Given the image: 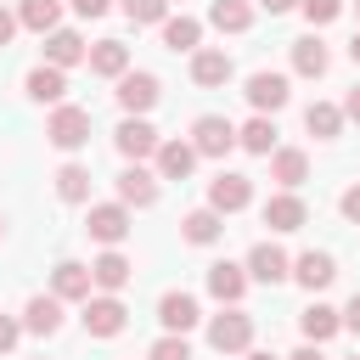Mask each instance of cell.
I'll list each match as a JSON object with an SVG mask.
<instances>
[{
	"label": "cell",
	"instance_id": "cell-1",
	"mask_svg": "<svg viewBox=\"0 0 360 360\" xmlns=\"http://www.w3.org/2000/svg\"><path fill=\"white\" fill-rule=\"evenodd\" d=\"M79 321H84V332H90V338H118V332L129 326V309H124V298H118V292H90Z\"/></svg>",
	"mask_w": 360,
	"mask_h": 360
},
{
	"label": "cell",
	"instance_id": "cell-2",
	"mask_svg": "<svg viewBox=\"0 0 360 360\" xmlns=\"http://www.w3.org/2000/svg\"><path fill=\"white\" fill-rule=\"evenodd\" d=\"M45 141H51V146H62V152H79V146L90 141V112H84V107L56 101V112L45 118Z\"/></svg>",
	"mask_w": 360,
	"mask_h": 360
},
{
	"label": "cell",
	"instance_id": "cell-3",
	"mask_svg": "<svg viewBox=\"0 0 360 360\" xmlns=\"http://www.w3.org/2000/svg\"><path fill=\"white\" fill-rule=\"evenodd\" d=\"M208 343H214L219 354H248V349H253V315H242V309L231 304L225 315L208 321Z\"/></svg>",
	"mask_w": 360,
	"mask_h": 360
},
{
	"label": "cell",
	"instance_id": "cell-4",
	"mask_svg": "<svg viewBox=\"0 0 360 360\" xmlns=\"http://www.w3.org/2000/svg\"><path fill=\"white\" fill-rule=\"evenodd\" d=\"M158 96H163V84H158V73H118V107L129 112V118H146L152 107H158Z\"/></svg>",
	"mask_w": 360,
	"mask_h": 360
},
{
	"label": "cell",
	"instance_id": "cell-5",
	"mask_svg": "<svg viewBox=\"0 0 360 360\" xmlns=\"http://www.w3.org/2000/svg\"><path fill=\"white\" fill-rule=\"evenodd\" d=\"M191 146H197V158H225V152L236 146V124H231L225 112H202V118L191 124Z\"/></svg>",
	"mask_w": 360,
	"mask_h": 360
},
{
	"label": "cell",
	"instance_id": "cell-6",
	"mask_svg": "<svg viewBox=\"0 0 360 360\" xmlns=\"http://www.w3.org/2000/svg\"><path fill=\"white\" fill-rule=\"evenodd\" d=\"M242 96H248V107H253V112H270V118H276V112L287 107L292 84H287V73H270V68H259V73L248 79V90H242Z\"/></svg>",
	"mask_w": 360,
	"mask_h": 360
},
{
	"label": "cell",
	"instance_id": "cell-7",
	"mask_svg": "<svg viewBox=\"0 0 360 360\" xmlns=\"http://www.w3.org/2000/svg\"><path fill=\"white\" fill-rule=\"evenodd\" d=\"M84 231H90V242L118 248V242L129 236V208H124V202H96V208L84 214Z\"/></svg>",
	"mask_w": 360,
	"mask_h": 360
},
{
	"label": "cell",
	"instance_id": "cell-8",
	"mask_svg": "<svg viewBox=\"0 0 360 360\" xmlns=\"http://www.w3.org/2000/svg\"><path fill=\"white\" fill-rule=\"evenodd\" d=\"M253 202V180L248 174H214L208 180V208L214 214H242Z\"/></svg>",
	"mask_w": 360,
	"mask_h": 360
},
{
	"label": "cell",
	"instance_id": "cell-9",
	"mask_svg": "<svg viewBox=\"0 0 360 360\" xmlns=\"http://www.w3.org/2000/svg\"><path fill=\"white\" fill-rule=\"evenodd\" d=\"M253 281H264V287H276V281H287L292 276V259L276 248V242H253V253H248V264H242Z\"/></svg>",
	"mask_w": 360,
	"mask_h": 360
},
{
	"label": "cell",
	"instance_id": "cell-10",
	"mask_svg": "<svg viewBox=\"0 0 360 360\" xmlns=\"http://www.w3.org/2000/svg\"><path fill=\"white\" fill-rule=\"evenodd\" d=\"M51 292H56L62 304H84V298L96 292V281H90V264H79V259H62V264L51 270Z\"/></svg>",
	"mask_w": 360,
	"mask_h": 360
},
{
	"label": "cell",
	"instance_id": "cell-11",
	"mask_svg": "<svg viewBox=\"0 0 360 360\" xmlns=\"http://www.w3.org/2000/svg\"><path fill=\"white\" fill-rule=\"evenodd\" d=\"M112 146H118L129 163H141V158H152V152H158V129H152L146 118H124V124L112 129Z\"/></svg>",
	"mask_w": 360,
	"mask_h": 360
},
{
	"label": "cell",
	"instance_id": "cell-12",
	"mask_svg": "<svg viewBox=\"0 0 360 360\" xmlns=\"http://www.w3.org/2000/svg\"><path fill=\"white\" fill-rule=\"evenodd\" d=\"M22 332H34V338H56V332H62V298H56V292L28 298V304H22Z\"/></svg>",
	"mask_w": 360,
	"mask_h": 360
},
{
	"label": "cell",
	"instance_id": "cell-13",
	"mask_svg": "<svg viewBox=\"0 0 360 360\" xmlns=\"http://www.w3.org/2000/svg\"><path fill=\"white\" fill-rule=\"evenodd\" d=\"M118 202H124V208H152V202H158V174L141 169V163H129V169L118 174Z\"/></svg>",
	"mask_w": 360,
	"mask_h": 360
},
{
	"label": "cell",
	"instance_id": "cell-14",
	"mask_svg": "<svg viewBox=\"0 0 360 360\" xmlns=\"http://www.w3.org/2000/svg\"><path fill=\"white\" fill-rule=\"evenodd\" d=\"M231 73H236V68H231L225 51H214V45H197V51H191V84L214 90V84H225Z\"/></svg>",
	"mask_w": 360,
	"mask_h": 360
},
{
	"label": "cell",
	"instance_id": "cell-15",
	"mask_svg": "<svg viewBox=\"0 0 360 360\" xmlns=\"http://www.w3.org/2000/svg\"><path fill=\"white\" fill-rule=\"evenodd\" d=\"M158 180H186L197 169V146L191 141H158Z\"/></svg>",
	"mask_w": 360,
	"mask_h": 360
},
{
	"label": "cell",
	"instance_id": "cell-16",
	"mask_svg": "<svg viewBox=\"0 0 360 360\" xmlns=\"http://www.w3.org/2000/svg\"><path fill=\"white\" fill-rule=\"evenodd\" d=\"M270 180H276L281 191H298V186L309 180V158H304L298 146H276V152H270Z\"/></svg>",
	"mask_w": 360,
	"mask_h": 360
},
{
	"label": "cell",
	"instance_id": "cell-17",
	"mask_svg": "<svg viewBox=\"0 0 360 360\" xmlns=\"http://www.w3.org/2000/svg\"><path fill=\"white\" fill-rule=\"evenodd\" d=\"M129 276H135V264H129L118 248H107V253L90 264V281H96V292H124V287H129Z\"/></svg>",
	"mask_w": 360,
	"mask_h": 360
},
{
	"label": "cell",
	"instance_id": "cell-18",
	"mask_svg": "<svg viewBox=\"0 0 360 360\" xmlns=\"http://www.w3.org/2000/svg\"><path fill=\"white\" fill-rule=\"evenodd\" d=\"M292 276H298V287L321 292V287H332L338 259H332V253H321V248H309V253H298V259H292Z\"/></svg>",
	"mask_w": 360,
	"mask_h": 360
},
{
	"label": "cell",
	"instance_id": "cell-19",
	"mask_svg": "<svg viewBox=\"0 0 360 360\" xmlns=\"http://www.w3.org/2000/svg\"><path fill=\"white\" fill-rule=\"evenodd\" d=\"M158 321H163V332H191L202 321V309H197L191 292H163L158 298Z\"/></svg>",
	"mask_w": 360,
	"mask_h": 360
},
{
	"label": "cell",
	"instance_id": "cell-20",
	"mask_svg": "<svg viewBox=\"0 0 360 360\" xmlns=\"http://www.w3.org/2000/svg\"><path fill=\"white\" fill-rule=\"evenodd\" d=\"M84 56H90V45H84L73 28H51V34H45V62H51V68H79Z\"/></svg>",
	"mask_w": 360,
	"mask_h": 360
},
{
	"label": "cell",
	"instance_id": "cell-21",
	"mask_svg": "<svg viewBox=\"0 0 360 360\" xmlns=\"http://www.w3.org/2000/svg\"><path fill=\"white\" fill-rule=\"evenodd\" d=\"M326 68H332V51L321 45V34L292 39V73H298V79H321Z\"/></svg>",
	"mask_w": 360,
	"mask_h": 360
},
{
	"label": "cell",
	"instance_id": "cell-22",
	"mask_svg": "<svg viewBox=\"0 0 360 360\" xmlns=\"http://www.w3.org/2000/svg\"><path fill=\"white\" fill-rule=\"evenodd\" d=\"M304 219H309V208H304L298 191H276V197L264 202V225H270V231H298Z\"/></svg>",
	"mask_w": 360,
	"mask_h": 360
},
{
	"label": "cell",
	"instance_id": "cell-23",
	"mask_svg": "<svg viewBox=\"0 0 360 360\" xmlns=\"http://www.w3.org/2000/svg\"><path fill=\"white\" fill-rule=\"evenodd\" d=\"M180 236H186L191 248H214V242L225 236V214H214V208H191V214L180 219Z\"/></svg>",
	"mask_w": 360,
	"mask_h": 360
},
{
	"label": "cell",
	"instance_id": "cell-24",
	"mask_svg": "<svg viewBox=\"0 0 360 360\" xmlns=\"http://www.w3.org/2000/svg\"><path fill=\"white\" fill-rule=\"evenodd\" d=\"M208 292H214L219 304H242V292H248V270H242V264H231V259L208 264Z\"/></svg>",
	"mask_w": 360,
	"mask_h": 360
},
{
	"label": "cell",
	"instance_id": "cell-25",
	"mask_svg": "<svg viewBox=\"0 0 360 360\" xmlns=\"http://www.w3.org/2000/svg\"><path fill=\"white\" fill-rule=\"evenodd\" d=\"M84 62H90V73H101V79H118V73H129V45H124V39H96Z\"/></svg>",
	"mask_w": 360,
	"mask_h": 360
},
{
	"label": "cell",
	"instance_id": "cell-26",
	"mask_svg": "<svg viewBox=\"0 0 360 360\" xmlns=\"http://www.w3.org/2000/svg\"><path fill=\"white\" fill-rule=\"evenodd\" d=\"M236 146L253 152V158H270V152H276V118H270V112H253V118L236 129Z\"/></svg>",
	"mask_w": 360,
	"mask_h": 360
},
{
	"label": "cell",
	"instance_id": "cell-27",
	"mask_svg": "<svg viewBox=\"0 0 360 360\" xmlns=\"http://www.w3.org/2000/svg\"><path fill=\"white\" fill-rule=\"evenodd\" d=\"M17 28H28V34L62 28V0H17Z\"/></svg>",
	"mask_w": 360,
	"mask_h": 360
},
{
	"label": "cell",
	"instance_id": "cell-28",
	"mask_svg": "<svg viewBox=\"0 0 360 360\" xmlns=\"http://www.w3.org/2000/svg\"><path fill=\"white\" fill-rule=\"evenodd\" d=\"M28 96H34V101H51V107H56V101L68 96V68H51V62H39V68L28 73Z\"/></svg>",
	"mask_w": 360,
	"mask_h": 360
},
{
	"label": "cell",
	"instance_id": "cell-29",
	"mask_svg": "<svg viewBox=\"0 0 360 360\" xmlns=\"http://www.w3.org/2000/svg\"><path fill=\"white\" fill-rule=\"evenodd\" d=\"M304 129H309L315 141H332V135L343 129V107H338V101H309V107H304Z\"/></svg>",
	"mask_w": 360,
	"mask_h": 360
},
{
	"label": "cell",
	"instance_id": "cell-30",
	"mask_svg": "<svg viewBox=\"0 0 360 360\" xmlns=\"http://www.w3.org/2000/svg\"><path fill=\"white\" fill-rule=\"evenodd\" d=\"M298 326H304V343H326V338L343 326V315H338L332 304H309V309L298 315Z\"/></svg>",
	"mask_w": 360,
	"mask_h": 360
},
{
	"label": "cell",
	"instance_id": "cell-31",
	"mask_svg": "<svg viewBox=\"0 0 360 360\" xmlns=\"http://www.w3.org/2000/svg\"><path fill=\"white\" fill-rule=\"evenodd\" d=\"M208 22L219 34H242V28H253V6L248 0H214L208 6Z\"/></svg>",
	"mask_w": 360,
	"mask_h": 360
},
{
	"label": "cell",
	"instance_id": "cell-32",
	"mask_svg": "<svg viewBox=\"0 0 360 360\" xmlns=\"http://www.w3.org/2000/svg\"><path fill=\"white\" fill-rule=\"evenodd\" d=\"M158 28H163V45L169 51H197V39H202V22L197 17H163Z\"/></svg>",
	"mask_w": 360,
	"mask_h": 360
},
{
	"label": "cell",
	"instance_id": "cell-33",
	"mask_svg": "<svg viewBox=\"0 0 360 360\" xmlns=\"http://www.w3.org/2000/svg\"><path fill=\"white\" fill-rule=\"evenodd\" d=\"M56 197L62 202H90V169L84 163H62L56 169Z\"/></svg>",
	"mask_w": 360,
	"mask_h": 360
},
{
	"label": "cell",
	"instance_id": "cell-34",
	"mask_svg": "<svg viewBox=\"0 0 360 360\" xmlns=\"http://www.w3.org/2000/svg\"><path fill=\"white\" fill-rule=\"evenodd\" d=\"M146 360H191V343H186V332H163L158 343H152V354Z\"/></svg>",
	"mask_w": 360,
	"mask_h": 360
},
{
	"label": "cell",
	"instance_id": "cell-35",
	"mask_svg": "<svg viewBox=\"0 0 360 360\" xmlns=\"http://www.w3.org/2000/svg\"><path fill=\"white\" fill-rule=\"evenodd\" d=\"M124 17L129 22H163L169 17V0H124Z\"/></svg>",
	"mask_w": 360,
	"mask_h": 360
},
{
	"label": "cell",
	"instance_id": "cell-36",
	"mask_svg": "<svg viewBox=\"0 0 360 360\" xmlns=\"http://www.w3.org/2000/svg\"><path fill=\"white\" fill-rule=\"evenodd\" d=\"M298 11L309 17V28H326V22L343 11V0H298Z\"/></svg>",
	"mask_w": 360,
	"mask_h": 360
},
{
	"label": "cell",
	"instance_id": "cell-37",
	"mask_svg": "<svg viewBox=\"0 0 360 360\" xmlns=\"http://www.w3.org/2000/svg\"><path fill=\"white\" fill-rule=\"evenodd\" d=\"M17 338H22V321H17V315H0V354H11Z\"/></svg>",
	"mask_w": 360,
	"mask_h": 360
},
{
	"label": "cell",
	"instance_id": "cell-38",
	"mask_svg": "<svg viewBox=\"0 0 360 360\" xmlns=\"http://www.w3.org/2000/svg\"><path fill=\"white\" fill-rule=\"evenodd\" d=\"M338 208H343V219H354V225H360V186H349V191L338 197Z\"/></svg>",
	"mask_w": 360,
	"mask_h": 360
},
{
	"label": "cell",
	"instance_id": "cell-39",
	"mask_svg": "<svg viewBox=\"0 0 360 360\" xmlns=\"http://www.w3.org/2000/svg\"><path fill=\"white\" fill-rule=\"evenodd\" d=\"M107 6H112V0H73V11H79V17H101Z\"/></svg>",
	"mask_w": 360,
	"mask_h": 360
},
{
	"label": "cell",
	"instance_id": "cell-40",
	"mask_svg": "<svg viewBox=\"0 0 360 360\" xmlns=\"http://www.w3.org/2000/svg\"><path fill=\"white\" fill-rule=\"evenodd\" d=\"M338 315H343V326H349V332H360V292H354V298H349V309H338Z\"/></svg>",
	"mask_w": 360,
	"mask_h": 360
},
{
	"label": "cell",
	"instance_id": "cell-41",
	"mask_svg": "<svg viewBox=\"0 0 360 360\" xmlns=\"http://www.w3.org/2000/svg\"><path fill=\"white\" fill-rule=\"evenodd\" d=\"M11 34H17V11L0 6V45H11Z\"/></svg>",
	"mask_w": 360,
	"mask_h": 360
},
{
	"label": "cell",
	"instance_id": "cell-42",
	"mask_svg": "<svg viewBox=\"0 0 360 360\" xmlns=\"http://www.w3.org/2000/svg\"><path fill=\"white\" fill-rule=\"evenodd\" d=\"M343 118H354V124H360V84L343 96Z\"/></svg>",
	"mask_w": 360,
	"mask_h": 360
},
{
	"label": "cell",
	"instance_id": "cell-43",
	"mask_svg": "<svg viewBox=\"0 0 360 360\" xmlns=\"http://www.w3.org/2000/svg\"><path fill=\"white\" fill-rule=\"evenodd\" d=\"M287 360H326V354H321V343H304V349H292Z\"/></svg>",
	"mask_w": 360,
	"mask_h": 360
},
{
	"label": "cell",
	"instance_id": "cell-44",
	"mask_svg": "<svg viewBox=\"0 0 360 360\" xmlns=\"http://www.w3.org/2000/svg\"><path fill=\"white\" fill-rule=\"evenodd\" d=\"M259 6H264V11H270V17H281V11H292V6H298V0H259Z\"/></svg>",
	"mask_w": 360,
	"mask_h": 360
},
{
	"label": "cell",
	"instance_id": "cell-45",
	"mask_svg": "<svg viewBox=\"0 0 360 360\" xmlns=\"http://www.w3.org/2000/svg\"><path fill=\"white\" fill-rule=\"evenodd\" d=\"M248 360H276V354L270 349H248Z\"/></svg>",
	"mask_w": 360,
	"mask_h": 360
},
{
	"label": "cell",
	"instance_id": "cell-46",
	"mask_svg": "<svg viewBox=\"0 0 360 360\" xmlns=\"http://www.w3.org/2000/svg\"><path fill=\"white\" fill-rule=\"evenodd\" d=\"M349 56H354V68H360V34H354V39H349Z\"/></svg>",
	"mask_w": 360,
	"mask_h": 360
},
{
	"label": "cell",
	"instance_id": "cell-47",
	"mask_svg": "<svg viewBox=\"0 0 360 360\" xmlns=\"http://www.w3.org/2000/svg\"><path fill=\"white\" fill-rule=\"evenodd\" d=\"M0 236H6V219H0Z\"/></svg>",
	"mask_w": 360,
	"mask_h": 360
},
{
	"label": "cell",
	"instance_id": "cell-48",
	"mask_svg": "<svg viewBox=\"0 0 360 360\" xmlns=\"http://www.w3.org/2000/svg\"><path fill=\"white\" fill-rule=\"evenodd\" d=\"M349 360H360V354H349Z\"/></svg>",
	"mask_w": 360,
	"mask_h": 360
},
{
	"label": "cell",
	"instance_id": "cell-49",
	"mask_svg": "<svg viewBox=\"0 0 360 360\" xmlns=\"http://www.w3.org/2000/svg\"><path fill=\"white\" fill-rule=\"evenodd\" d=\"M354 11H360V0H354Z\"/></svg>",
	"mask_w": 360,
	"mask_h": 360
}]
</instances>
